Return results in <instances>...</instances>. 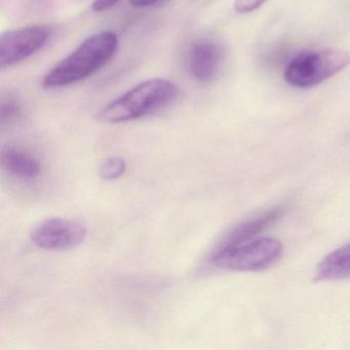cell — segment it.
<instances>
[{
	"label": "cell",
	"mask_w": 350,
	"mask_h": 350,
	"mask_svg": "<svg viewBox=\"0 0 350 350\" xmlns=\"http://www.w3.org/2000/svg\"><path fill=\"white\" fill-rule=\"evenodd\" d=\"M179 95L173 81L151 79L110 102L97 114L99 122L122 124L151 116L171 105Z\"/></svg>",
	"instance_id": "7a4b0ae2"
},
{
	"label": "cell",
	"mask_w": 350,
	"mask_h": 350,
	"mask_svg": "<svg viewBox=\"0 0 350 350\" xmlns=\"http://www.w3.org/2000/svg\"><path fill=\"white\" fill-rule=\"evenodd\" d=\"M350 64V56L344 51L321 50L302 53L284 71L288 85L298 89H310L321 85Z\"/></svg>",
	"instance_id": "277c9868"
},
{
	"label": "cell",
	"mask_w": 350,
	"mask_h": 350,
	"mask_svg": "<svg viewBox=\"0 0 350 350\" xmlns=\"http://www.w3.org/2000/svg\"><path fill=\"white\" fill-rule=\"evenodd\" d=\"M52 36V29L42 25L26 26L1 34L0 67L8 68L33 56L49 44Z\"/></svg>",
	"instance_id": "5b68a950"
},
{
	"label": "cell",
	"mask_w": 350,
	"mask_h": 350,
	"mask_svg": "<svg viewBox=\"0 0 350 350\" xmlns=\"http://www.w3.org/2000/svg\"><path fill=\"white\" fill-rule=\"evenodd\" d=\"M126 163L122 157H113L105 159L100 165V176L105 180H116L126 173Z\"/></svg>",
	"instance_id": "8fae6325"
},
{
	"label": "cell",
	"mask_w": 350,
	"mask_h": 350,
	"mask_svg": "<svg viewBox=\"0 0 350 350\" xmlns=\"http://www.w3.org/2000/svg\"><path fill=\"white\" fill-rule=\"evenodd\" d=\"M220 61L221 52L218 46L213 42H198L191 46L188 52V71L198 83H212L218 75Z\"/></svg>",
	"instance_id": "52a82bcc"
},
{
	"label": "cell",
	"mask_w": 350,
	"mask_h": 350,
	"mask_svg": "<svg viewBox=\"0 0 350 350\" xmlns=\"http://www.w3.org/2000/svg\"><path fill=\"white\" fill-rule=\"evenodd\" d=\"M1 163L9 173L22 179H36L42 171L40 163L34 155L15 147H10L3 151Z\"/></svg>",
	"instance_id": "9c48e42d"
},
{
	"label": "cell",
	"mask_w": 350,
	"mask_h": 350,
	"mask_svg": "<svg viewBox=\"0 0 350 350\" xmlns=\"http://www.w3.org/2000/svg\"><path fill=\"white\" fill-rule=\"evenodd\" d=\"M286 211V206H276L252 220L245 221L233 228L220 243L232 245L256 239L262 231L280 220Z\"/></svg>",
	"instance_id": "ba28073f"
},
{
	"label": "cell",
	"mask_w": 350,
	"mask_h": 350,
	"mask_svg": "<svg viewBox=\"0 0 350 350\" xmlns=\"http://www.w3.org/2000/svg\"><path fill=\"white\" fill-rule=\"evenodd\" d=\"M19 116L20 108L15 102H3L1 104V122H11Z\"/></svg>",
	"instance_id": "7c38bea8"
},
{
	"label": "cell",
	"mask_w": 350,
	"mask_h": 350,
	"mask_svg": "<svg viewBox=\"0 0 350 350\" xmlns=\"http://www.w3.org/2000/svg\"><path fill=\"white\" fill-rule=\"evenodd\" d=\"M131 5L135 8H149L153 5H159L163 0H130Z\"/></svg>",
	"instance_id": "9a60e30c"
},
{
	"label": "cell",
	"mask_w": 350,
	"mask_h": 350,
	"mask_svg": "<svg viewBox=\"0 0 350 350\" xmlns=\"http://www.w3.org/2000/svg\"><path fill=\"white\" fill-rule=\"evenodd\" d=\"M282 245L271 237H256L243 243H219L210 263L229 271L256 272L269 268L280 259Z\"/></svg>",
	"instance_id": "3957f363"
},
{
	"label": "cell",
	"mask_w": 350,
	"mask_h": 350,
	"mask_svg": "<svg viewBox=\"0 0 350 350\" xmlns=\"http://www.w3.org/2000/svg\"><path fill=\"white\" fill-rule=\"evenodd\" d=\"M317 280H346L350 278V243L329 253L317 266Z\"/></svg>",
	"instance_id": "30bf717a"
},
{
	"label": "cell",
	"mask_w": 350,
	"mask_h": 350,
	"mask_svg": "<svg viewBox=\"0 0 350 350\" xmlns=\"http://www.w3.org/2000/svg\"><path fill=\"white\" fill-rule=\"evenodd\" d=\"M120 0H94L92 5V10L96 13H102V12L108 11V10L118 5Z\"/></svg>",
	"instance_id": "5bb4252c"
},
{
	"label": "cell",
	"mask_w": 350,
	"mask_h": 350,
	"mask_svg": "<svg viewBox=\"0 0 350 350\" xmlns=\"http://www.w3.org/2000/svg\"><path fill=\"white\" fill-rule=\"evenodd\" d=\"M266 0H235L234 10L237 13L247 14L261 7Z\"/></svg>",
	"instance_id": "4fadbf2b"
},
{
	"label": "cell",
	"mask_w": 350,
	"mask_h": 350,
	"mask_svg": "<svg viewBox=\"0 0 350 350\" xmlns=\"http://www.w3.org/2000/svg\"><path fill=\"white\" fill-rule=\"evenodd\" d=\"M87 227L73 219L50 218L38 223L30 233L36 247L48 251H68L85 241Z\"/></svg>",
	"instance_id": "8992f818"
},
{
	"label": "cell",
	"mask_w": 350,
	"mask_h": 350,
	"mask_svg": "<svg viewBox=\"0 0 350 350\" xmlns=\"http://www.w3.org/2000/svg\"><path fill=\"white\" fill-rule=\"evenodd\" d=\"M118 46L120 40L114 32L103 31L90 36L46 73L42 88L61 89L92 77L111 61Z\"/></svg>",
	"instance_id": "6da1fadb"
}]
</instances>
